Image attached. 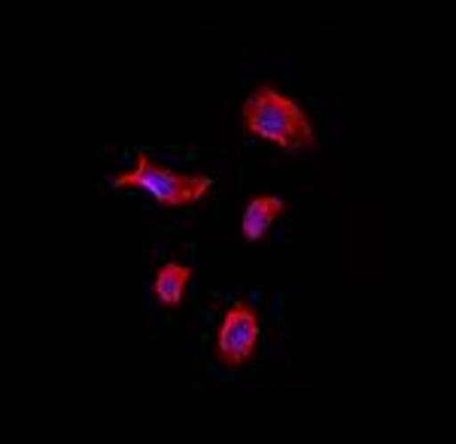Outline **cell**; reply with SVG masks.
Here are the masks:
<instances>
[{
    "instance_id": "2",
    "label": "cell",
    "mask_w": 456,
    "mask_h": 444,
    "mask_svg": "<svg viewBox=\"0 0 456 444\" xmlns=\"http://www.w3.org/2000/svg\"><path fill=\"white\" fill-rule=\"evenodd\" d=\"M146 189L161 207H192L210 195L213 177L204 174H176L171 168L150 159V152H137V165L113 177V189Z\"/></svg>"
},
{
    "instance_id": "3",
    "label": "cell",
    "mask_w": 456,
    "mask_h": 444,
    "mask_svg": "<svg viewBox=\"0 0 456 444\" xmlns=\"http://www.w3.org/2000/svg\"><path fill=\"white\" fill-rule=\"evenodd\" d=\"M259 335H262L259 310L249 308L247 301H234V305L225 310L223 323H219L213 357L228 368H244L247 362L256 357Z\"/></svg>"
},
{
    "instance_id": "5",
    "label": "cell",
    "mask_w": 456,
    "mask_h": 444,
    "mask_svg": "<svg viewBox=\"0 0 456 444\" xmlns=\"http://www.w3.org/2000/svg\"><path fill=\"white\" fill-rule=\"evenodd\" d=\"M286 201L277 195H256L253 201L247 204L244 219H240V228H244L247 241H262L265 232L271 228V222H277L283 217Z\"/></svg>"
},
{
    "instance_id": "4",
    "label": "cell",
    "mask_w": 456,
    "mask_h": 444,
    "mask_svg": "<svg viewBox=\"0 0 456 444\" xmlns=\"http://www.w3.org/2000/svg\"><path fill=\"white\" fill-rule=\"evenodd\" d=\"M189 280H192V268L183 262H165L161 268L156 271V280H152V295L161 301L165 308H176L183 305L186 299V290H189Z\"/></svg>"
},
{
    "instance_id": "1",
    "label": "cell",
    "mask_w": 456,
    "mask_h": 444,
    "mask_svg": "<svg viewBox=\"0 0 456 444\" xmlns=\"http://www.w3.org/2000/svg\"><path fill=\"white\" fill-rule=\"evenodd\" d=\"M240 122L247 135L277 144L283 152H311L316 135L311 116L301 110L298 101L277 92L274 86H259L240 107Z\"/></svg>"
}]
</instances>
